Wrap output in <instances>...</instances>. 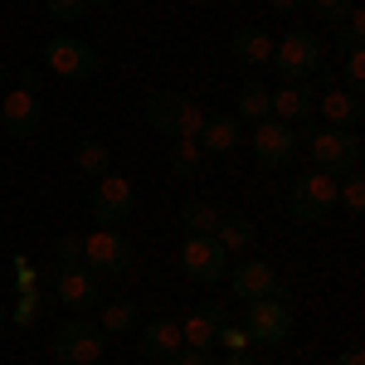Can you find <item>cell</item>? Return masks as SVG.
<instances>
[{"label": "cell", "mask_w": 365, "mask_h": 365, "mask_svg": "<svg viewBox=\"0 0 365 365\" xmlns=\"http://www.w3.org/2000/svg\"><path fill=\"white\" fill-rule=\"evenodd\" d=\"M141 117H146V127H151V132H161V137H170V141H180V137L195 141L210 113L200 108L195 98H185V93H166V88H156V93H146Z\"/></svg>", "instance_id": "cell-1"}, {"label": "cell", "mask_w": 365, "mask_h": 365, "mask_svg": "<svg viewBox=\"0 0 365 365\" xmlns=\"http://www.w3.org/2000/svg\"><path fill=\"white\" fill-rule=\"evenodd\" d=\"M268 63L278 68L287 83H307L312 73L327 63V49H322V39L312 29H292V34H282L278 44H273V58Z\"/></svg>", "instance_id": "cell-2"}, {"label": "cell", "mask_w": 365, "mask_h": 365, "mask_svg": "<svg viewBox=\"0 0 365 365\" xmlns=\"http://www.w3.org/2000/svg\"><path fill=\"white\" fill-rule=\"evenodd\" d=\"M287 210H292L302 225H322V220L336 210V175H327V170L297 175V185L287 190Z\"/></svg>", "instance_id": "cell-3"}, {"label": "cell", "mask_w": 365, "mask_h": 365, "mask_svg": "<svg viewBox=\"0 0 365 365\" xmlns=\"http://www.w3.org/2000/svg\"><path fill=\"white\" fill-rule=\"evenodd\" d=\"M312 151V166L327 170V175H346V170H361V137L356 132H341V127H327L307 141Z\"/></svg>", "instance_id": "cell-4"}, {"label": "cell", "mask_w": 365, "mask_h": 365, "mask_svg": "<svg viewBox=\"0 0 365 365\" xmlns=\"http://www.w3.org/2000/svg\"><path fill=\"white\" fill-rule=\"evenodd\" d=\"M292 307L282 302V297H258L244 307V336L258 341V346H282V341L292 336Z\"/></svg>", "instance_id": "cell-5"}, {"label": "cell", "mask_w": 365, "mask_h": 365, "mask_svg": "<svg viewBox=\"0 0 365 365\" xmlns=\"http://www.w3.org/2000/svg\"><path fill=\"white\" fill-rule=\"evenodd\" d=\"M44 63L54 68L58 78H68V83H88L103 63H98V49L83 44V39H68V34H58L44 44Z\"/></svg>", "instance_id": "cell-6"}, {"label": "cell", "mask_w": 365, "mask_h": 365, "mask_svg": "<svg viewBox=\"0 0 365 365\" xmlns=\"http://www.w3.org/2000/svg\"><path fill=\"white\" fill-rule=\"evenodd\" d=\"M132 258H137V249H132V239H127L122 229H98V234L83 239V263L98 278H103V273H127Z\"/></svg>", "instance_id": "cell-7"}, {"label": "cell", "mask_w": 365, "mask_h": 365, "mask_svg": "<svg viewBox=\"0 0 365 365\" xmlns=\"http://www.w3.org/2000/svg\"><path fill=\"white\" fill-rule=\"evenodd\" d=\"M180 273L190 282H220L229 273V253L215 244V234H190L180 249Z\"/></svg>", "instance_id": "cell-8"}, {"label": "cell", "mask_w": 365, "mask_h": 365, "mask_svg": "<svg viewBox=\"0 0 365 365\" xmlns=\"http://www.w3.org/2000/svg\"><path fill=\"white\" fill-rule=\"evenodd\" d=\"M54 361H63V365L103 361V327H93V322H63L54 336Z\"/></svg>", "instance_id": "cell-9"}, {"label": "cell", "mask_w": 365, "mask_h": 365, "mask_svg": "<svg viewBox=\"0 0 365 365\" xmlns=\"http://www.w3.org/2000/svg\"><path fill=\"white\" fill-rule=\"evenodd\" d=\"M253 156L263 161V166L282 170L292 156H297V127H287V122H273V117H263V122H253Z\"/></svg>", "instance_id": "cell-10"}, {"label": "cell", "mask_w": 365, "mask_h": 365, "mask_svg": "<svg viewBox=\"0 0 365 365\" xmlns=\"http://www.w3.org/2000/svg\"><path fill=\"white\" fill-rule=\"evenodd\" d=\"M132 205H137V195H132V180H122V175H98V190H93V220L103 229L113 225H127V215H132Z\"/></svg>", "instance_id": "cell-11"}, {"label": "cell", "mask_w": 365, "mask_h": 365, "mask_svg": "<svg viewBox=\"0 0 365 365\" xmlns=\"http://www.w3.org/2000/svg\"><path fill=\"white\" fill-rule=\"evenodd\" d=\"M54 287H58V302L73 307V312H88V307L103 302V282H98V273H93L88 263H68V268H58Z\"/></svg>", "instance_id": "cell-12"}, {"label": "cell", "mask_w": 365, "mask_h": 365, "mask_svg": "<svg viewBox=\"0 0 365 365\" xmlns=\"http://www.w3.org/2000/svg\"><path fill=\"white\" fill-rule=\"evenodd\" d=\"M39 122H44V113H39V93L15 88V93L0 103V127H5L15 141H29L34 132H39Z\"/></svg>", "instance_id": "cell-13"}, {"label": "cell", "mask_w": 365, "mask_h": 365, "mask_svg": "<svg viewBox=\"0 0 365 365\" xmlns=\"http://www.w3.org/2000/svg\"><path fill=\"white\" fill-rule=\"evenodd\" d=\"M229 282H234V292H239L244 302H258V297H282V282H278V273H273V268H268L263 258L234 263Z\"/></svg>", "instance_id": "cell-14"}, {"label": "cell", "mask_w": 365, "mask_h": 365, "mask_svg": "<svg viewBox=\"0 0 365 365\" xmlns=\"http://www.w3.org/2000/svg\"><path fill=\"white\" fill-rule=\"evenodd\" d=\"M229 322V312L220 302H200L185 322H180V341H190L195 351H210L215 341H220V327Z\"/></svg>", "instance_id": "cell-15"}, {"label": "cell", "mask_w": 365, "mask_h": 365, "mask_svg": "<svg viewBox=\"0 0 365 365\" xmlns=\"http://www.w3.org/2000/svg\"><path fill=\"white\" fill-rule=\"evenodd\" d=\"M307 113H317V93H312V83H282L278 93L268 98V117H273V122L297 127Z\"/></svg>", "instance_id": "cell-16"}, {"label": "cell", "mask_w": 365, "mask_h": 365, "mask_svg": "<svg viewBox=\"0 0 365 365\" xmlns=\"http://www.w3.org/2000/svg\"><path fill=\"white\" fill-rule=\"evenodd\" d=\"M317 113L327 117V127H341V132H356L365 117V103L356 93H346V88H327L322 93V103H317Z\"/></svg>", "instance_id": "cell-17"}, {"label": "cell", "mask_w": 365, "mask_h": 365, "mask_svg": "<svg viewBox=\"0 0 365 365\" xmlns=\"http://www.w3.org/2000/svg\"><path fill=\"white\" fill-rule=\"evenodd\" d=\"M170 351H180V322L156 317L141 327V361H166Z\"/></svg>", "instance_id": "cell-18"}, {"label": "cell", "mask_w": 365, "mask_h": 365, "mask_svg": "<svg viewBox=\"0 0 365 365\" xmlns=\"http://www.w3.org/2000/svg\"><path fill=\"white\" fill-rule=\"evenodd\" d=\"M229 49H234L239 63L263 68V63L273 58V39H268V29H258V25H239V29H234V39H229Z\"/></svg>", "instance_id": "cell-19"}, {"label": "cell", "mask_w": 365, "mask_h": 365, "mask_svg": "<svg viewBox=\"0 0 365 365\" xmlns=\"http://www.w3.org/2000/svg\"><path fill=\"white\" fill-rule=\"evenodd\" d=\"M239 117H205V127H200V151H215V156H225V151H234L239 146Z\"/></svg>", "instance_id": "cell-20"}, {"label": "cell", "mask_w": 365, "mask_h": 365, "mask_svg": "<svg viewBox=\"0 0 365 365\" xmlns=\"http://www.w3.org/2000/svg\"><path fill=\"white\" fill-rule=\"evenodd\" d=\"M215 244L225 253H239L253 244V220H244V215H220L215 220Z\"/></svg>", "instance_id": "cell-21"}, {"label": "cell", "mask_w": 365, "mask_h": 365, "mask_svg": "<svg viewBox=\"0 0 365 365\" xmlns=\"http://www.w3.org/2000/svg\"><path fill=\"white\" fill-rule=\"evenodd\" d=\"M73 166L98 180V175H108V170H113V156H108V146H103V141L88 137V141H78V146H73Z\"/></svg>", "instance_id": "cell-22"}, {"label": "cell", "mask_w": 365, "mask_h": 365, "mask_svg": "<svg viewBox=\"0 0 365 365\" xmlns=\"http://www.w3.org/2000/svg\"><path fill=\"white\" fill-rule=\"evenodd\" d=\"M268 98H273V93H268V88H263L258 78H253V83H244V88H239L234 108H239V117H249V122H263V117H268Z\"/></svg>", "instance_id": "cell-23"}, {"label": "cell", "mask_w": 365, "mask_h": 365, "mask_svg": "<svg viewBox=\"0 0 365 365\" xmlns=\"http://www.w3.org/2000/svg\"><path fill=\"white\" fill-rule=\"evenodd\" d=\"M215 220H220V210L210 200H185L180 205V225L190 229V234H215Z\"/></svg>", "instance_id": "cell-24"}, {"label": "cell", "mask_w": 365, "mask_h": 365, "mask_svg": "<svg viewBox=\"0 0 365 365\" xmlns=\"http://www.w3.org/2000/svg\"><path fill=\"white\" fill-rule=\"evenodd\" d=\"M200 161H205V151H200V141L180 137L175 146H170V170H175L180 180H190V175H200Z\"/></svg>", "instance_id": "cell-25"}, {"label": "cell", "mask_w": 365, "mask_h": 365, "mask_svg": "<svg viewBox=\"0 0 365 365\" xmlns=\"http://www.w3.org/2000/svg\"><path fill=\"white\" fill-rule=\"evenodd\" d=\"M336 200L346 205V215L361 220V210H365V175L361 170H346V175L336 180Z\"/></svg>", "instance_id": "cell-26"}, {"label": "cell", "mask_w": 365, "mask_h": 365, "mask_svg": "<svg viewBox=\"0 0 365 365\" xmlns=\"http://www.w3.org/2000/svg\"><path fill=\"white\" fill-rule=\"evenodd\" d=\"M132 327H137V307L132 302H108L103 307V331L108 336H127Z\"/></svg>", "instance_id": "cell-27"}, {"label": "cell", "mask_w": 365, "mask_h": 365, "mask_svg": "<svg viewBox=\"0 0 365 365\" xmlns=\"http://www.w3.org/2000/svg\"><path fill=\"white\" fill-rule=\"evenodd\" d=\"M336 44L346 49V54H351V49H361V44H365V15H361V10H351V15L341 20V34H336Z\"/></svg>", "instance_id": "cell-28"}, {"label": "cell", "mask_w": 365, "mask_h": 365, "mask_svg": "<svg viewBox=\"0 0 365 365\" xmlns=\"http://www.w3.org/2000/svg\"><path fill=\"white\" fill-rule=\"evenodd\" d=\"M341 78H346V93H356V98H361V88H365V49H351V54H346Z\"/></svg>", "instance_id": "cell-29"}, {"label": "cell", "mask_w": 365, "mask_h": 365, "mask_svg": "<svg viewBox=\"0 0 365 365\" xmlns=\"http://www.w3.org/2000/svg\"><path fill=\"white\" fill-rule=\"evenodd\" d=\"M307 5L322 15V20H327V25H341V20L356 10V0H307Z\"/></svg>", "instance_id": "cell-30"}, {"label": "cell", "mask_w": 365, "mask_h": 365, "mask_svg": "<svg viewBox=\"0 0 365 365\" xmlns=\"http://www.w3.org/2000/svg\"><path fill=\"white\" fill-rule=\"evenodd\" d=\"M68 263H83V234H63L58 239V268H68Z\"/></svg>", "instance_id": "cell-31"}, {"label": "cell", "mask_w": 365, "mask_h": 365, "mask_svg": "<svg viewBox=\"0 0 365 365\" xmlns=\"http://www.w3.org/2000/svg\"><path fill=\"white\" fill-rule=\"evenodd\" d=\"M44 5H49V15H54V20H63V25H73V20L88 10V0H44Z\"/></svg>", "instance_id": "cell-32"}, {"label": "cell", "mask_w": 365, "mask_h": 365, "mask_svg": "<svg viewBox=\"0 0 365 365\" xmlns=\"http://www.w3.org/2000/svg\"><path fill=\"white\" fill-rule=\"evenodd\" d=\"M166 365H220L210 351H195V346H185V351H170Z\"/></svg>", "instance_id": "cell-33"}, {"label": "cell", "mask_w": 365, "mask_h": 365, "mask_svg": "<svg viewBox=\"0 0 365 365\" xmlns=\"http://www.w3.org/2000/svg\"><path fill=\"white\" fill-rule=\"evenodd\" d=\"M34 317H39V297H34V287L25 282V297H20V307H15V322H20V327H29Z\"/></svg>", "instance_id": "cell-34"}, {"label": "cell", "mask_w": 365, "mask_h": 365, "mask_svg": "<svg viewBox=\"0 0 365 365\" xmlns=\"http://www.w3.org/2000/svg\"><path fill=\"white\" fill-rule=\"evenodd\" d=\"M220 341H225V351H249L253 346V341L244 336V327H229V322L220 327Z\"/></svg>", "instance_id": "cell-35"}, {"label": "cell", "mask_w": 365, "mask_h": 365, "mask_svg": "<svg viewBox=\"0 0 365 365\" xmlns=\"http://www.w3.org/2000/svg\"><path fill=\"white\" fill-rule=\"evenodd\" d=\"M336 365H365V351L361 346H346V351L336 356Z\"/></svg>", "instance_id": "cell-36"}, {"label": "cell", "mask_w": 365, "mask_h": 365, "mask_svg": "<svg viewBox=\"0 0 365 365\" xmlns=\"http://www.w3.org/2000/svg\"><path fill=\"white\" fill-rule=\"evenodd\" d=\"M220 365H258V361H253L249 351H225V361H220Z\"/></svg>", "instance_id": "cell-37"}, {"label": "cell", "mask_w": 365, "mask_h": 365, "mask_svg": "<svg viewBox=\"0 0 365 365\" xmlns=\"http://www.w3.org/2000/svg\"><path fill=\"white\" fill-rule=\"evenodd\" d=\"M20 88H25V93H39V73L25 68V73H20Z\"/></svg>", "instance_id": "cell-38"}, {"label": "cell", "mask_w": 365, "mask_h": 365, "mask_svg": "<svg viewBox=\"0 0 365 365\" xmlns=\"http://www.w3.org/2000/svg\"><path fill=\"white\" fill-rule=\"evenodd\" d=\"M268 5H273L278 15H292V10H297V5H307V0H268Z\"/></svg>", "instance_id": "cell-39"}, {"label": "cell", "mask_w": 365, "mask_h": 365, "mask_svg": "<svg viewBox=\"0 0 365 365\" xmlns=\"http://www.w3.org/2000/svg\"><path fill=\"white\" fill-rule=\"evenodd\" d=\"M317 78H322V88H336V68H327V63H322V68H317Z\"/></svg>", "instance_id": "cell-40"}, {"label": "cell", "mask_w": 365, "mask_h": 365, "mask_svg": "<svg viewBox=\"0 0 365 365\" xmlns=\"http://www.w3.org/2000/svg\"><path fill=\"white\" fill-rule=\"evenodd\" d=\"M5 322H10V312H5V302H0V331H5Z\"/></svg>", "instance_id": "cell-41"}, {"label": "cell", "mask_w": 365, "mask_h": 365, "mask_svg": "<svg viewBox=\"0 0 365 365\" xmlns=\"http://www.w3.org/2000/svg\"><path fill=\"white\" fill-rule=\"evenodd\" d=\"M5 78H10V68H5V63H0V88H5Z\"/></svg>", "instance_id": "cell-42"}, {"label": "cell", "mask_w": 365, "mask_h": 365, "mask_svg": "<svg viewBox=\"0 0 365 365\" xmlns=\"http://www.w3.org/2000/svg\"><path fill=\"white\" fill-rule=\"evenodd\" d=\"M88 5H117V0H88Z\"/></svg>", "instance_id": "cell-43"}, {"label": "cell", "mask_w": 365, "mask_h": 365, "mask_svg": "<svg viewBox=\"0 0 365 365\" xmlns=\"http://www.w3.org/2000/svg\"><path fill=\"white\" fill-rule=\"evenodd\" d=\"M88 365H103V361H88Z\"/></svg>", "instance_id": "cell-44"}]
</instances>
